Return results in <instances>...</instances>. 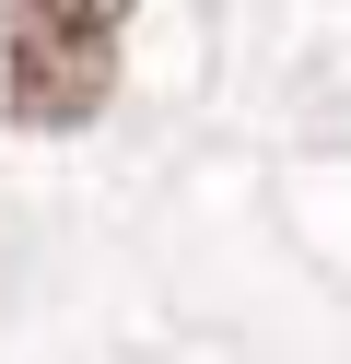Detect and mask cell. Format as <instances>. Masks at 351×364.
Here are the masks:
<instances>
[{
	"label": "cell",
	"mask_w": 351,
	"mask_h": 364,
	"mask_svg": "<svg viewBox=\"0 0 351 364\" xmlns=\"http://www.w3.org/2000/svg\"><path fill=\"white\" fill-rule=\"evenodd\" d=\"M140 0H0V118L12 129H70L106 118L117 95V36Z\"/></svg>",
	"instance_id": "6da1fadb"
}]
</instances>
